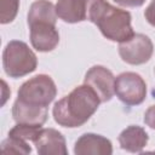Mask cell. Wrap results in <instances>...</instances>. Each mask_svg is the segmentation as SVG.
<instances>
[{"label": "cell", "instance_id": "1", "mask_svg": "<svg viewBox=\"0 0 155 155\" xmlns=\"http://www.w3.org/2000/svg\"><path fill=\"white\" fill-rule=\"evenodd\" d=\"M101 103L94 90L84 84L57 101L53 105L52 115L59 126L75 128L86 124L97 111Z\"/></svg>", "mask_w": 155, "mask_h": 155}, {"label": "cell", "instance_id": "2", "mask_svg": "<svg viewBox=\"0 0 155 155\" xmlns=\"http://www.w3.org/2000/svg\"><path fill=\"white\" fill-rule=\"evenodd\" d=\"M131 19L128 11L113 6L105 0H101L90 16V22L98 27L104 38L119 44L133 36Z\"/></svg>", "mask_w": 155, "mask_h": 155}, {"label": "cell", "instance_id": "3", "mask_svg": "<svg viewBox=\"0 0 155 155\" xmlns=\"http://www.w3.org/2000/svg\"><path fill=\"white\" fill-rule=\"evenodd\" d=\"M36 67L38 57L24 41L7 42L2 51V68L7 76L18 79L33 73Z\"/></svg>", "mask_w": 155, "mask_h": 155}, {"label": "cell", "instance_id": "4", "mask_svg": "<svg viewBox=\"0 0 155 155\" xmlns=\"http://www.w3.org/2000/svg\"><path fill=\"white\" fill-rule=\"evenodd\" d=\"M57 96V87L50 75L39 74L21 85L17 98L24 104L39 108H48Z\"/></svg>", "mask_w": 155, "mask_h": 155}, {"label": "cell", "instance_id": "5", "mask_svg": "<svg viewBox=\"0 0 155 155\" xmlns=\"http://www.w3.org/2000/svg\"><path fill=\"white\" fill-rule=\"evenodd\" d=\"M115 94L128 107L139 105L147 98V84L137 73H121L115 78Z\"/></svg>", "mask_w": 155, "mask_h": 155}, {"label": "cell", "instance_id": "6", "mask_svg": "<svg viewBox=\"0 0 155 155\" xmlns=\"http://www.w3.org/2000/svg\"><path fill=\"white\" fill-rule=\"evenodd\" d=\"M119 56L120 58L131 65H140L147 62L153 56L154 44L151 39L142 33H134L128 40L119 44Z\"/></svg>", "mask_w": 155, "mask_h": 155}, {"label": "cell", "instance_id": "7", "mask_svg": "<svg viewBox=\"0 0 155 155\" xmlns=\"http://www.w3.org/2000/svg\"><path fill=\"white\" fill-rule=\"evenodd\" d=\"M29 25V39L33 48L39 52L53 51L59 44V33L56 23L48 21H36Z\"/></svg>", "mask_w": 155, "mask_h": 155}, {"label": "cell", "instance_id": "8", "mask_svg": "<svg viewBox=\"0 0 155 155\" xmlns=\"http://www.w3.org/2000/svg\"><path fill=\"white\" fill-rule=\"evenodd\" d=\"M84 84L94 90L102 103L109 102L115 94V76L103 65L91 67L85 74Z\"/></svg>", "mask_w": 155, "mask_h": 155}, {"label": "cell", "instance_id": "9", "mask_svg": "<svg viewBox=\"0 0 155 155\" xmlns=\"http://www.w3.org/2000/svg\"><path fill=\"white\" fill-rule=\"evenodd\" d=\"M94 2L96 0H58L56 12L58 18L65 23H79L88 21Z\"/></svg>", "mask_w": 155, "mask_h": 155}, {"label": "cell", "instance_id": "10", "mask_svg": "<svg viewBox=\"0 0 155 155\" xmlns=\"http://www.w3.org/2000/svg\"><path fill=\"white\" fill-rule=\"evenodd\" d=\"M40 155H67V143L64 136L54 128H41L33 142Z\"/></svg>", "mask_w": 155, "mask_h": 155}, {"label": "cell", "instance_id": "11", "mask_svg": "<svg viewBox=\"0 0 155 155\" xmlns=\"http://www.w3.org/2000/svg\"><path fill=\"white\" fill-rule=\"evenodd\" d=\"M111 153L110 139L97 133H84L74 144L75 155H110Z\"/></svg>", "mask_w": 155, "mask_h": 155}, {"label": "cell", "instance_id": "12", "mask_svg": "<svg viewBox=\"0 0 155 155\" xmlns=\"http://www.w3.org/2000/svg\"><path fill=\"white\" fill-rule=\"evenodd\" d=\"M48 115V108L31 107L16 99L12 105V117L16 124H28L42 126Z\"/></svg>", "mask_w": 155, "mask_h": 155}, {"label": "cell", "instance_id": "13", "mask_svg": "<svg viewBox=\"0 0 155 155\" xmlns=\"http://www.w3.org/2000/svg\"><path fill=\"white\" fill-rule=\"evenodd\" d=\"M121 149L130 153H142L147 147L149 136L147 131L138 125H130L117 137Z\"/></svg>", "mask_w": 155, "mask_h": 155}, {"label": "cell", "instance_id": "14", "mask_svg": "<svg viewBox=\"0 0 155 155\" xmlns=\"http://www.w3.org/2000/svg\"><path fill=\"white\" fill-rule=\"evenodd\" d=\"M57 18L58 16L56 12V5L48 0H36L29 7L27 23L29 24L36 21H48L57 23Z\"/></svg>", "mask_w": 155, "mask_h": 155}, {"label": "cell", "instance_id": "15", "mask_svg": "<svg viewBox=\"0 0 155 155\" xmlns=\"http://www.w3.org/2000/svg\"><path fill=\"white\" fill-rule=\"evenodd\" d=\"M1 150L6 154H30L31 147L29 145V142H25L23 139H19L13 136H7L1 142Z\"/></svg>", "mask_w": 155, "mask_h": 155}, {"label": "cell", "instance_id": "16", "mask_svg": "<svg viewBox=\"0 0 155 155\" xmlns=\"http://www.w3.org/2000/svg\"><path fill=\"white\" fill-rule=\"evenodd\" d=\"M41 126H36V125H28V124H16V126H13L8 136H13L17 137L19 139H23L25 142H34L35 138L38 137V134L41 131Z\"/></svg>", "mask_w": 155, "mask_h": 155}, {"label": "cell", "instance_id": "17", "mask_svg": "<svg viewBox=\"0 0 155 155\" xmlns=\"http://www.w3.org/2000/svg\"><path fill=\"white\" fill-rule=\"evenodd\" d=\"M19 8V0H0V23H11Z\"/></svg>", "mask_w": 155, "mask_h": 155}, {"label": "cell", "instance_id": "18", "mask_svg": "<svg viewBox=\"0 0 155 155\" xmlns=\"http://www.w3.org/2000/svg\"><path fill=\"white\" fill-rule=\"evenodd\" d=\"M143 121H144V124L147 126H149L150 128L155 130V105H150L145 110Z\"/></svg>", "mask_w": 155, "mask_h": 155}, {"label": "cell", "instance_id": "19", "mask_svg": "<svg viewBox=\"0 0 155 155\" xmlns=\"http://www.w3.org/2000/svg\"><path fill=\"white\" fill-rule=\"evenodd\" d=\"M144 17L151 27H155V0H151L150 4L147 6L144 11Z\"/></svg>", "mask_w": 155, "mask_h": 155}, {"label": "cell", "instance_id": "20", "mask_svg": "<svg viewBox=\"0 0 155 155\" xmlns=\"http://www.w3.org/2000/svg\"><path fill=\"white\" fill-rule=\"evenodd\" d=\"M113 1L124 7H139L145 2V0H113Z\"/></svg>", "mask_w": 155, "mask_h": 155}, {"label": "cell", "instance_id": "21", "mask_svg": "<svg viewBox=\"0 0 155 155\" xmlns=\"http://www.w3.org/2000/svg\"><path fill=\"white\" fill-rule=\"evenodd\" d=\"M6 90H7V85H6V82L2 80V91H4V93H2V97H4V98H2V105L5 104V102H6L7 97H8V96L5 93V91H6Z\"/></svg>", "mask_w": 155, "mask_h": 155}, {"label": "cell", "instance_id": "22", "mask_svg": "<svg viewBox=\"0 0 155 155\" xmlns=\"http://www.w3.org/2000/svg\"><path fill=\"white\" fill-rule=\"evenodd\" d=\"M154 73H155V68H154Z\"/></svg>", "mask_w": 155, "mask_h": 155}]
</instances>
